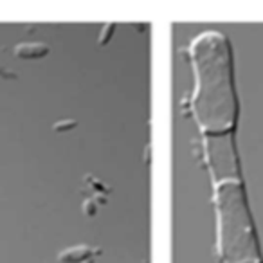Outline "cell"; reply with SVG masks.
Segmentation results:
<instances>
[{"label":"cell","mask_w":263,"mask_h":263,"mask_svg":"<svg viewBox=\"0 0 263 263\" xmlns=\"http://www.w3.org/2000/svg\"><path fill=\"white\" fill-rule=\"evenodd\" d=\"M15 54L24 60H36L49 54V47L46 43H20L15 47Z\"/></svg>","instance_id":"1"},{"label":"cell","mask_w":263,"mask_h":263,"mask_svg":"<svg viewBox=\"0 0 263 263\" xmlns=\"http://www.w3.org/2000/svg\"><path fill=\"white\" fill-rule=\"evenodd\" d=\"M92 254V249L86 245H78V247H70L67 251L60 252L58 259L63 263H78V261H83V259L91 258Z\"/></svg>","instance_id":"2"},{"label":"cell","mask_w":263,"mask_h":263,"mask_svg":"<svg viewBox=\"0 0 263 263\" xmlns=\"http://www.w3.org/2000/svg\"><path fill=\"white\" fill-rule=\"evenodd\" d=\"M76 121L74 119H65V121H58V123L53 124V130L54 132H69L72 128H76Z\"/></svg>","instance_id":"3"},{"label":"cell","mask_w":263,"mask_h":263,"mask_svg":"<svg viewBox=\"0 0 263 263\" xmlns=\"http://www.w3.org/2000/svg\"><path fill=\"white\" fill-rule=\"evenodd\" d=\"M114 27H115L114 24L105 25L103 31H101V36H99V46H105V43L110 40V34H112V31H114Z\"/></svg>","instance_id":"4"},{"label":"cell","mask_w":263,"mask_h":263,"mask_svg":"<svg viewBox=\"0 0 263 263\" xmlns=\"http://www.w3.org/2000/svg\"><path fill=\"white\" fill-rule=\"evenodd\" d=\"M83 207H85V214H94L96 213V206L92 204V200H86L85 204H83Z\"/></svg>","instance_id":"5"},{"label":"cell","mask_w":263,"mask_h":263,"mask_svg":"<svg viewBox=\"0 0 263 263\" xmlns=\"http://www.w3.org/2000/svg\"><path fill=\"white\" fill-rule=\"evenodd\" d=\"M0 76H4V78H9V79L17 78V74H15V72H11V70L2 69V67H0Z\"/></svg>","instance_id":"6"},{"label":"cell","mask_w":263,"mask_h":263,"mask_svg":"<svg viewBox=\"0 0 263 263\" xmlns=\"http://www.w3.org/2000/svg\"><path fill=\"white\" fill-rule=\"evenodd\" d=\"M89 263H92V261H89Z\"/></svg>","instance_id":"7"}]
</instances>
